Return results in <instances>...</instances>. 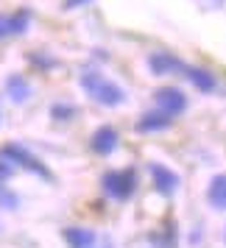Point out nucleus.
Masks as SVG:
<instances>
[{
    "label": "nucleus",
    "mask_w": 226,
    "mask_h": 248,
    "mask_svg": "<svg viewBox=\"0 0 226 248\" xmlns=\"http://www.w3.org/2000/svg\"><path fill=\"white\" fill-rule=\"evenodd\" d=\"M65 240H67L70 248H92L95 246V232L81 229V226H70V229H65Z\"/></svg>",
    "instance_id": "nucleus-10"
},
{
    "label": "nucleus",
    "mask_w": 226,
    "mask_h": 248,
    "mask_svg": "<svg viewBox=\"0 0 226 248\" xmlns=\"http://www.w3.org/2000/svg\"><path fill=\"white\" fill-rule=\"evenodd\" d=\"M90 148L95 151V154H101V156H109L114 148H117V131H114L112 125L98 128V131L92 134V140H90Z\"/></svg>",
    "instance_id": "nucleus-7"
},
{
    "label": "nucleus",
    "mask_w": 226,
    "mask_h": 248,
    "mask_svg": "<svg viewBox=\"0 0 226 248\" xmlns=\"http://www.w3.org/2000/svg\"><path fill=\"white\" fill-rule=\"evenodd\" d=\"M6 90L12 95V101H17V103L28 101V95H31V87H28V81L23 76H9L6 78Z\"/></svg>",
    "instance_id": "nucleus-13"
},
{
    "label": "nucleus",
    "mask_w": 226,
    "mask_h": 248,
    "mask_svg": "<svg viewBox=\"0 0 226 248\" xmlns=\"http://www.w3.org/2000/svg\"><path fill=\"white\" fill-rule=\"evenodd\" d=\"M103 190H106V195H112L114 201H126V198H131L134 190H137V173L131 168L109 170V173L103 176Z\"/></svg>",
    "instance_id": "nucleus-2"
},
{
    "label": "nucleus",
    "mask_w": 226,
    "mask_h": 248,
    "mask_svg": "<svg viewBox=\"0 0 226 248\" xmlns=\"http://www.w3.org/2000/svg\"><path fill=\"white\" fill-rule=\"evenodd\" d=\"M151 70H154L157 76H168V73H181L184 64H181L176 56H170V53H154V56H151Z\"/></svg>",
    "instance_id": "nucleus-11"
},
{
    "label": "nucleus",
    "mask_w": 226,
    "mask_h": 248,
    "mask_svg": "<svg viewBox=\"0 0 226 248\" xmlns=\"http://www.w3.org/2000/svg\"><path fill=\"white\" fill-rule=\"evenodd\" d=\"M28 23H31V14H28V12L0 14V39L25 34V31H28Z\"/></svg>",
    "instance_id": "nucleus-5"
},
{
    "label": "nucleus",
    "mask_w": 226,
    "mask_h": 248,
    "mask_svg": "<svg viewBox=\"0 0 226 248\" xmlns=\"http://www.w3.org/2000/svg\"><path fill=\"white\" fill-rule=\"evenodd\" d=\"M0 156L6 159L12 168H25V170H31V173H36V176H42V179H50V170H48L34 154H28V151L20 148V145H3Z\"/></svg>",
    "instance_id": "nucleus-3"
},
{
    "label": "nucleus",
    "mask_w": 226,
    "mask_h": 248,
    "mask_svg": "<svg viewBox=\"0 0 226 248\" xmlns=\"http://www.w3.org/2000/svg\"><path fill=\"white\" fill-rule=\"evenodd\" d=\"M81 87H84V92L90 95L92 101L103 103V106H120V103L126 101V92L120 90L114 81L101 76L98 70H84V73H81Z\"/></svg>",
    "instance_id": "nucleus-1"
},
{
    "label": "nucleus",
    "mask_w": 226,
    "mask_h": 248,
    "mask_svg": "<svg viewBox=\"0 0 226 248\" xmlns=\"http://www.w3.org/2000/svg\"><path fill=\"white\" fill-rule=\"evenodd\" d=\"M207 198H210V203H212L215 209H226V173H221V176H215L210 181Z\"/></svg>",
    "instance_id": "nucleus-12"
},
{
    "label": "nucleus",
    "mask_w": 226,
    "mask_h": 248,
    "mask_svg": "<svg viewBox=\"0 0 226 248\" xmlns=\"http://www.w3.org/2000/svg\"><path fill=\"white\" fill-rule=\"evenodd\" d=\"M0 201H3V206H17V195H12V192L0 190Z\"/></svg>",
    "instance_id": "nucleus-14"
},
{
    "label": "nucleus",
    "mask_w": 226,
    "mask_h": 248,
    "mask_svg": "<svg viewBox=\"0 0 226 248\" xmlns=\"http://www.w3.org/2000/svg\"><path fill=\"white\" fill-rule=\"evenodd\" d=\"M184 76H187V81H190L193 87H198L201 92H212L215 90V76L210 73V70L204 67H187L184 64V70H181Z\"/></svg>",
    "instance_id": "nucleus-9"
},
{
    "label": "nucleus",
    "mask_w": 226,
    "mask_h": 248,
    "mask_svg": "<svg viewBox=\"0 0 226 248\" xmlns=\"http://www.w3.org/2000/svg\"><path fill=\"white\" fill-rule=\"evenodd\" d=\"M151 176H154L157 192H162V195H173L179 190V176L170 168H165V165H151Z\"/></svg>",
    "instance_id": "nucleus-6"
},
{
    "label": "nucleus",
    "mask_w": 226,
    "mask_h": 248,
    "mask_svg": "<svg viewBox=\"0 0 226 248\" xmlns=\"http://www.w3.org/2000/svg\"><path fill=\"white\" fill-rule=\"evenodd\" d=\"M170 123H173V117L157 109V112H145L137 120V131H140V134H145V131H162V128H168Z\"/></svg>",
    "instance_id": "nucleus-8"
},
{
    "label": "nucleus",
    "mask_w": 226,
    "mask_h": 248,
    "mask_svg": "<svg viewBox=\"0 0 226 248\" xmlns=\"http://www.w3.org/2000/svg\"><path fill=\"white\" fill-rule=\"evenodd\" d=\"M154 101H157L159 112L170 114V117H176V114H181L187 109V98H184V92L176 90V87H162V90H157Z\"/></svg>",
    "instance_id": "nucleus-4"
},
{
    "label": "nucleus",
    "mask_w": 226,
    "mask_h": 248,
    "mask_svg": "<svg viewBox=\"0 0 226 248\" xmlns=\"http://www.w3.org/2000/svg\"><path fill=\"white\" fill-rule=\"evenodd\" d=\"M201 3H207V6H224V0H201Z\"/></svg>",
    "instance_id": "nucleus-15"
}]
</instances>
